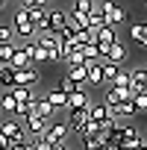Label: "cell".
<instances>
[{
	"label": "cell",
	"instance_id": "1",
	"mask_svg": "<svg viewBox=\"0 0 147 150\" xmlns=\"http://www.w3.org/2000/svg\"><path fill=\"white\" fill-rule=\"evenodd\" d=\"M94 9L97 12H103V18H106V27H121L124 21H127V9L121 6V3H109V0H100V3H94Z\"/></svg>",
	"mask_w": 147,
	"mask_h": 150
},
{
	"label": "cell",
	"instance_id": "2",
	"mask_svg": "<svg viewBox=\"0 0 147 150\" xmlns=\"http://www.w3.org/2000/svg\"><path fill=\"white\" fill-rule=\"evenodd\" d=\"M12 30H15V38H24V41H35V35H38L24 9H18V12L12 15Z\"/></svg>",
	"mask_w": 147,
	"mask_h": 150
},
{
	"label": "cell",
	"instance_id": "3",
	"mask_svg": "<svg viewBox=\"0 0 147 150\" xmlns=\"http://www.w3.org/2000/svg\"><path fill=\"white\" fill-rule=\"evenodd\" d=\"M0 132H3V135L9 138V144H15V141H33V138L27 135L24 124H21V121H15V118H9V121H0Z\"/></svg>",
	"mask_w": 147,
	"mask_h": 150
},
{
	"label": "cell",
	"instance_id": "4",
	"mask_svg": "<svg viewBox=\"0 0 147 150\" xmlns=\"http://www.w3.org/2000/svg\"><path fill=\"white\" fill-rule=\"evenodd\" d=\"M68 121H53L50 127H47V132H44V141L50 144V147H59V144H65V138H68Z\"/></svg>",
	"mask_w": 147,
	"mask_h": 150
},
{
	"label": "cell",
	"instance_id": "5",
	"mask_svg": "<svg viewBox=\"0 0 147 150\" xmlns=\"http://www.w3.org/2000/svg\"><path fill=\"white\" fill-rule=\"evenodd\" d=\"M103 103H106L109 109H115V106H121V103H132V91H129V88L109 86V88H106V97H103Z\"/></svg>",
	"mask_w": 147,
	"mask_h": 150
},
{
	"label": "cell",
	"instance_id": "6",
	"mask_svg": "<svg viewBox=\"0 0 147 150\" xmlns=\"http://www.w3.org/2000/svg\"><path fill=\"white\" fill-rule=\"evenodd\" d=\"M129 91L144 94L147 91V71L144 68H129Z\"/></svg>",
	"mask_w": 147,
	"mask_h": 150
},
{
	"label": "cell",
	"instance_id": "7",
	"mask_svg": "<svg viewBox=\"0 0 147 150\" xmlns=\"http://www.w3.org/2000/svg\"><path fill=\"white\" fill-rule=\"evenodd\" d=\"M38 83H41V74H38V68L18 71V77H15V86H24V88H35Z\"/></svg>",
	"mask_w": 147,
	"mask_h": 150
},
{
	"label": "cell",
	"instance_id": "8",
	"mask_svg": "<svg viewBox=\"0 0 147 150\" xmlns=\"http://www.w3.org/2000/svg\"><path fill=\"white\" fill-rule=\"evenodd\" d=\"M47 18H50V33L53 35H59L68 27V12L65 9H47Z\"/></svg>",
	"mask_w": 147,
	"mask_h": 150
},
{
	"label": "cell",
	"instance_id": "9",
	"mask_svg": "<svg viewBox=\"0 0 147 150\" xmlns=\"http://www.w3.org/2000/svg\"><path fill=\"white\" fill-rule=\"evenodd\" d=\"M88 121H94V124H106V121H112V109L100 100V103H91L88 106Z\"/></svg>",
	"mask_w": 147,
	"mask_h": 150
},
{
	"label": "cell",
	"instance_id": "10",
	"mask_svg": "<svg viewBox=\"0 0 147 150\" xmlns=\"http://www.w3.org/2000/svg\"><path fill=\"white\" fill-rule=\"evenodd\" d=\"M88 106H91V97H88L86 88L68 94V109H71V112H80V109H88Z\"/></svg>",
	"mask_w": 147,
	"mask_h": 150
},
{
	"label": "cell",
	"instance_id": "11",
	"mask_svg": "<svg viewBox=\"0 0 147 150\" xmlns=\"http://www.w3.org/2000/svg\"><path fill=\"white\" fill-rule=\"evenodd\" d=\"M65 77L71 80V83H77L80 88H86L88 86V68L86 65H68V74Z\"/></svg>",
	"mask_w": 147,
	"mask_h": 150
},
{
	"label": "cell",
	"instance_id": "12",
	"mask_svg": "<svg viewBox=\"0 0 147 150\" xmlns=\"http://www.w3.org/2000/svg\"><path fill=\"white\" fill-rule=\"evenodd\" d=\"M127 56H129V50H127V44H124V41H115V44L109 47V56H106L103 62H112V65H118V68H121V65L127 62Z\"/></svg>",
	"mask_w": 147,
	"mask_h": 150
},
{
	"label": "cell",
	"instance_id": "13",
	"mask_svg": "<svg viewBox=\"0 0 147 150\" xmlns=\"http://www.w3.org/2000/svg\"><path fill=\"white\" fill-rule=\"evenodd\" d=\"M9 94L15 97V103H18V106H27V103H38L35 91H33V88H24V86H15V88H9Z\"/></svg>",
	"mask_w": 147,
	"mask_h": 150
},
{
	"label": "cell",
	"instance_id": "14",
	"mask_svg": "<svg viewBox=\"0 0 147 150\" xmlns=\"http://www.w3.org/2000/svg\"><path fill=\"white\" fill-rule=\"evenodd\" d=\"M47 103H50L56 112H59V109H68V94H65L59 86H50V88H47Z\"/></svg>",
	"mask_w": 147,
	"mask_h": 150
},
{
	"label": "cell",
	"instance_id": "15",
	"mask_svg": "<svg viewBox=\"0 0 147 150\" xmlns=\"http://www.w3.org/2000/svg\"><path fill=\"white\" fill-rule=\"evenodd\" d=\"M135 115H138V112H135V106H132V103H121V106H115V109H112V118H115L118 124H129Z\"/></svg>",
	"mask_w": 147,
	"mask_h": 150
},
{
	"label": "cell",
	"instance_id": "16",
	"mask_svg": "<svg viewBox=\"0 0 147 150\" xmlns=\"http://www.w3.org/2000/svg\"><path fill=\"white\" fill-rule=\"evenodd\" d=\"M9 68H12V71H27V68H35V65H33V59L27 56V50H21V47H15V56H12V62H9Z\"/></svg>",
	"mask_w": 147,
	"mask_h": 150
},
{
	"label": "cell",
	"instance_id": "17",
	"mask_svg": "<svg viewBox=\"0 0 147 150\" xmlns=\"http://www.w3.org/2000/svg\"><path fill=\"white\" fill-rule=\"evenodd\" d=\"M129 38H132L135 47L144 50V47H147V21H144V24H132V27H129Z\"/></svg>",
	"mask_w": 147,
	"mask_h": 150
},
{
	"label": "cell",
	"instance_id": "18",
	"mask_svg": "<svg viewBox=\"0 0 147 150\" xmlns=\"http://www.w3.org/2000/svg\"><path fill=\"white\" fill-rule=\"evenodd\" d=\"M88 124V109H80V112H71V118H68V127L74 129V132H83V127Z\"/></svg>",
	"mask_w": 147,
	"mask_h": 150
},
{
	"label": "cell",
	"instance_id": "19",
	"mask_svg": "<svg viewBox=\"0 0 147 150\" xmlns=\"http://www.w3.org/2000/svg\"><path fill=\"white\" fill-rule=\"evenodd\" d=\"M35 115H38V118H44L47 124H53V121H56V109L47 103V97H38V103H35Z\"/></svg>",
	"mask_w": 147,
	"mask_h": 150
},
{
	"label": "cell",
	"instance_id": "20",
	"mask_svg": "<svg viewBox=\"0 0 147 150\" xmlns=\"http://www.w3.org/2000/svg\"><path fill=\"white\" fill-rule=\"evenodd\" d=\"M88 86H103V62H88Z\"/></svg>",
	"mask_w": 147,
	"mask_h": 150
},
{
	"label": "cell",
	"instance_id": "21",
	"mask_svg": "<svg viewBox=\"0 0 147 150\" xmlns=\"http://www.w3.org/2000/svg\"><path fill=\"white\" fill-rule=\"evenodd\" d=\"M15 77H18V71H12L9 65H3L0 68V88H15Z\"/></svg>",
	"mask_w": 147,
	"mask_h": 150
},
{
	"label": "cell",
	"instance_id": "22",
	"mask_svg": "<svg viewBox=\"0 0 147 150\" xmlns=\"http://www.w3.org/2000/svg\"><path fill=\"white\" fill-rule=\"evenodd\" d=\"M94 41L109 47V44H115L118 38H115V30H112V27H103V30H97V33H94Z\"/></svg>",
	"mask_w": 147,
	"mask_h": 150
},
{
	"label": "cell",
	"instance_id": "23",
	"mask_svg": "<svg viewBox=\"0 0 147 150\" xmlns=\"http://www.w3.org/2000/svg\"><path fill=\"white\" fill-rule=\"evenodd\" d=\"M80 50H83V59H86V65H88V62H100V53H97V41H88V44H83Z\"/></svg>",
	"mask_w": 147,
	"mask_h": 150
},
{
	"label": "cell",
	"instance_id": "24",
	"mask_svg": "<svg viewBox=\"0 0 147 150\" xmlns=\"http://www.w3.org/2000/svg\"><path fill=\"white\" fill-rule=\"evenodd\" d=\"M118 65H112V62H103V86H112L115 80H118Z\"/></svg>",
	"mask_w": 147,
	"mask_h": 150
},
{
	"label": "cell",
	"instance_id": "25",
	"mask_svg": "<svg viewBox=\"0 0 147 150\" xmlns=\"http://www.w3.org/2000/svg\"><path fill=\"white\" fill-rule=\"evenodd\" d=\"M0 109H3V112H18V103H15V97L9 94V91H3V94H0Z\"/></svg>",
	"mask_w": 147,
	"mask_h": 150
},
{
	"label": "cell",
	"instance_id": "26",
	"mask_svg": "<svg viewBox=\"0 0 147 150\" xmlns=\"http://www.w3.org/2000/svg\"><path fill=\"white\" fill-rule=\"evenodd\" d=\"M15 47H18V44H0V68L12 62V56H15Z\"/></svg>",
	"mask_w": 147,
	"mask_h": 150
},
{
	"label": "cell",
	"instance_id": "27",
	"mask_svg": "<svg viewBox=\"0 0 147 150\" xmlns=\"http://www.w3.org/2000/svg\"><path fill=\"white\" fill-rule=\"evenodd\" d=\"M83 138V150H103V141L97 135H80Z\"/></svg>",
	"mask_w": 147,
	"mask_h": 150
},
{
	"label": "cell",
	"instance_id": "28",
	"mask_svg": "<svg viewBox=\"0 0 147 150\" xmlns=\"http://www.w3.org/2000/svg\"><path fill=\"white\" fill-rule=\"evenodd\" d=\"M71 12H77V15H91V12H94V3H91V0H77Z\"/></svg>",
	"mask_w": 147,
	"mask_h": 150
},
{
	"label": "cell",
	"instance_id": "29",
	"mask_svg": "<svg viewBox=\"0 0 147 150\" xmlns=\"http://www.w3.org/2000/svg\"><path fill=\"white\" fill-rule=\"evenodd\" d=\"M0 44H15V30L9 24H0Z\"/></svg>",
	"mask_w": 147,
	"mask_h": 150
},
{
	"label": "cell",
	"instance_id": "30",
	"mask_svg": "<svg viewBox=\"0 0 147 150\" xmlns=\"http://www.w3.org/2000/svg\"><path fill=\"white\" fill-rule=\"evenodd\" d=\"M132 106L138 115H147V91L144 94H132Z\"/></svg>",
	"mask_w": 147,
	"mask_h": 150
},
{
	"label": "cell",
	"instance_id": "31",
	"mask_svg": "<svg viewBox=\"0 0 147 150\" xmlns=\"http://www.w3.org/2000/svg\"><path fill=\"white\" fill-rule=\"evenodd\" d=\"M112 86H118V88H129V68H121V71H118V80H115Z\"/></svg>",
	"mask_w": 147,
	"mask_h": 150
},
{
	"label": "cell",
	"instance_id": "32",
	"mask_svg": "<svg viewBox=\"0 0 147 150\" xmlns=\"http://www.w3.org/2000/svg\"><path fill=\"white\" fill-rule=\"evenodd\" d=\"M21 9L24 12H35V9H47V6H44V0H24Z\"/></svg>",
	"mask_w": 147,
	"mask_h": 150
},
{
	"label": "cell",
	"instance_id": "33",
	"mask_svg": "<svg viewBox=\"0 0 147 150\" xmlns=\"http://www.w3.org/2000/svg\"><path fill=\"white\" fill-rule=\"evenodd\" d=\"M59 88H62L65 94H74V91H80V86H77V83H71L68 77H62V80H59Z\"/></svg>",
	"mask_w": 147,
	"mask_h": 150
},
{
	"label": "cell",
	"instance_id": "34",
	"mask_svg": "<svg viewBox=\"0 0 147 150\" xmlns=\"http://www.w3.org/2000/svg\"><path fill=\"white\" fill-rule=\"evenodd\" d=\"M65 62H68V65H86V59H83V50H74V53H71Z\"/></svg>",
	"mask_w": 147,
	"mask_h": 150
},
{
	"label": "cell",
	"instance_id": "35",
	"mask_svg": "<svg viewBox=\"0 0 147 150\" xmlns=\"http://www.w3.org/2000/svg\"><path fill=\"white\" fill-rule=\"evenodd\" d=\"M97 132H100V124H94V121H88V124L83 127V132H80V135H97Z\"/></svg>",
	"mask_w": 147,
	"mask_h": 150
},
{
	"label": "cell",
	"instance_id": "36",
	"mask_svg": "<svg viewBox=\"0 0 147 150\" xmlns=\"http://www.w3.org/2000/svg\"><path fill=\"white\" fill-rule=\"evenodd\" d=\"M9 150H35V147H33V141H15V144H9Z\"/></svg>",
	"mask_w": 147,
	"mask_h": 150
},
{
	"label": "cell",
	"instance_id": "37",
	"mask_svg": "<svg viewBox=\"0 0 147 150\" xmlns=\"http://www.w3.org/2000/svg\"><path fill=\"white\" fill-rule=\"evenodd\" d=\"M33 147H35V150H53V147H50L44 138H33Z\"/></svg>",
	"mask_w": 147,
	"mask_h": 150
},
{
	"label": "cell",
	"instance_id": "38",
	"mask_svg": "<svg viewBox=\"0 0 147 150\" xmlns=\"http://www.w3.org/2000/svg\"><path fill=\"white\" fill-rule=\"evenodd\" d=\"M0 150H9V138H6L3 132H0Z\"/></svg>",
	"mask_w": 147,
	"mask_h": 150
},
{
	"label": "cell",
	"instance_id": "39",
	"mask_svg": "<svg viewBox=\"0 0 147 150\" xmlns=\"http://www.w3.org/2000/svg\"><path fill=\"white\" fill-rule=\"evenodd\" d=\"M103 150H118V147H112V144H103Z\"/></svg>",
	"mask_w": 147,
	"mask_h": 150
},
{
	"label": "cell",
	"instance_id": "40",
	"mask_svg": "<svg viewBox=\"0 0 147 150\" xmlns=\"http://www.w3.org/2000/svg\"><path fill=\"white\" fill-rule=\"evenodd\" d=\"M138 150H147V141H141V144H138Z\"/></svg>",
	"mask_w": 147,
	"mask_h": 150
},
{
	"label": "cell",
	"instance_id": "41",
	"mask_svg": "<svg viewBox=\"0 0 147 150\" xmlns=\"http://www.w3.org/2000/svg\"><path fill=\"white\" fill-rule=\"evenodd\" d=\"M68 150H77V147H68Z\"/></svg>",
	"mask_w": 147,
	"mask_h": 150
},
{
	"label": "cell",
	"instance_id": "42",
	"mask_svg": "<svg viewBox=\"0 0 147 150\" xmlns=\"http://www.w3.org/2000/svg\"><path fill=\"white\" fill-rule=\"evenodd\" d=\"M144 71H147V65H144Z\"/></svg>",
	"mask_w": 147,
	"mask_h": 150
},
{
	"label": "cell",
	"instance_id": "43",
	"mask_svg": "<svg viewBox=\"0 0 147 150\" xmlns=\"http://www.w3.org/2000/svg\"><path fill=\"white\" fill-rule=\"evenodd\" d=\"M0 6H3V3H0Z\"/></svg>",
	"mask_w": 147,
	"mask_h": 150
}]
</instances>
